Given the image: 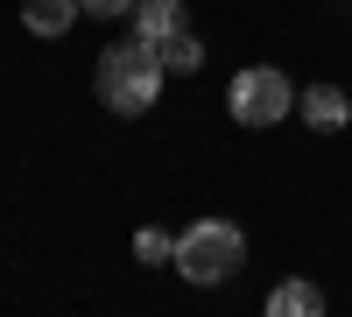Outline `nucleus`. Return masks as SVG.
Here are the masks:
<instances>
[{"label":"nucleus","mask_w":352,"mask_h":317,"mask_svg":"<svg viewBox=\"0 0 352 317\" xmlns=\"http://www.w3.org/2000/svg\"><path fill=\"white\" fill-rule=\"evenodd\" d=\"M162 56L148 36H127V43H113L99 56V71H92V92L106 99V113H120V120H141L155 99H162Z\"/></svg>","instance_id":"nucleus-1"},{"label":"nucleus","mask_w":352,"mask_h":317,"mask_svg":"<svg viewBox=\"0 0 352 317\" xmlns=\"http://www.w3.org/2000/svg\"><path fill=\"white\" fill-rule=\"evenodd\" d=\"M169 268L184 282H197V289H212V282H226V275L247 268V233L232 219H197V226L176 233V261Z\"/></svg>","instance_id":"nucleus-2"},{"label":"nucleus","mask_w":352,"mask_h":317,"mask_svg":"<svg viewBox=\"0 0 352 317\" xmlns=\"http://www.w3.org/2000/svg\"><path fill=\"white\" fill-rule=\"evenodd\" d=\"M226 113L240 127H275L282 113H296V85H289L275 64H254V71H240L226 85Z\"/></svg>","instance_id":"nucleus-3"},{"label":"nucleus","mask_w":352,"mask_h":317,"mask_svg":"<svg viewBox=\"0 0 352 317\" xmlns=\"http://www.w3.org/2000/svg\"><path fill=\"white\" fill-rule=\"evenodd\" d=\"M296 113H303L317 134H338V127L352 120V99L338 92V85H310V92H296Z\"/></svg>","instance_id":"nucleus-4"},{"label":"nucleus","mask_w":352,"mask_h":317,"mask_svg":"<svg viewBox=\"0 0 352 317\" xmlns=\"http://www.w3.org/2000/svg\"><path fill=\"white\" fill-rule=\"evenodd\" d=\"M127 21H134V36H148V43L176 36V28H190L184 0H134V8H127Z\"/></svg>","instance_id":"nucleus-5"},{"label":"nucleus","mask_w":352,"mask_h":317,"mask_svg":"<svg viewBox=\"0 0 352 317\" xmlns=\"http://www.w3.org/2000/svg\"><path fill=\"white\" fill-rule=\"evenodd\" d=\"M21 21H28V36H71V21H78V0H21Z\"/></svg>","instance_id":"nucleus-6"},{"label":"nucleus","mask_w":352,"mask_h":317,"mask_svg":"<svg viewBox=\"0 0 352 317\" xmlns=\"http://www.w3.org/2000/svg\"><path fill=\"white\" fill-rule=\"evenodd\" d=\"M317 310H324V289H317V282H282L268 296V317H317Z\"/></svg>","instance_id":"nucleus-7"},{"label":"nucleus","mask_w":352,"mask_h":317,"mask_svg":"<svg viewBox=\"0 0 352 317\" xmlns=\"http://www.w3.org/2000/svg\"><path fill=\"white\" fill-rule=\"evenodd\" d=\"M155 56H162V71H197L204 64V43H197V28H176V36L155 43Z\"/></svg>","instance_id":"nucleus-8"},{"label":"nucleus","mask_w":352,"mask_h":317,"mask_svg":"<svg viewBox=\"0 0 352 317\" xmlns=\"http://www.w3.org/2000/svg\"><path fill=\"white\" fill-rule=\"evenodd\" d=\"M134 261H176V233H162V226H141V233H134Z\"/></svg>","instance_id":"nucleus-9"},{"label":"nucleus","mask_w":352,"mask_h":317,"mask_svg":"<svg viewBox=\"0 0 352 317\" xmlns=\"http://www.w3.org/2000/svg\"><path fill=\"white\" fill-rule=\"evenodd\" d=\"M78 8H85V14H92V21H113V14H127V8H134V0H78Z\"/></svg>","instance_id":"nucleus-10"}]
</instances>
